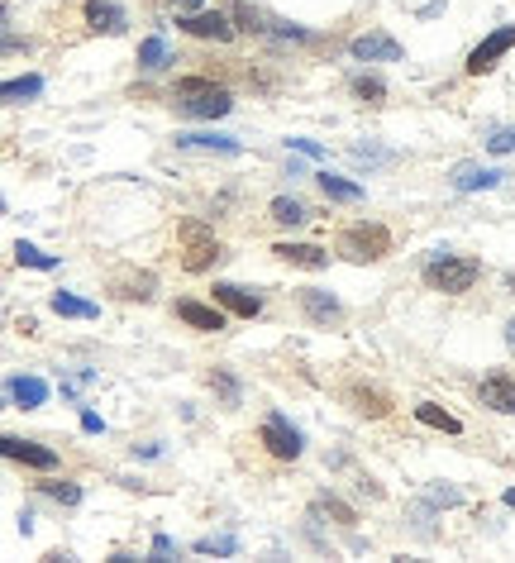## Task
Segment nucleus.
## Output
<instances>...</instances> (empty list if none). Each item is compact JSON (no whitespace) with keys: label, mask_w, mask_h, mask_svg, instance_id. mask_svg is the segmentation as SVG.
I'll return each mask as SVG.
<instances>
[{"label":"nucleus","mask_w":515,"mask_h":563,"mask_svg":"<svg viewBox=\"0 0 515 563\" xmlns=\"http://www.w3.org/2000/svg\"><path fill=\"white\" fill-rule=\"evenodd\" d=\"M172 316L181 325H191V329H201V335H220L225 329V306H201V301H177L172 306Z\"/></svg>","instance_id":"obj_10"},{"label":"nucleus","mask_w":515,"mask_h":563,"mask_svg":"<svg viewBox=\"0 0 515 563\" xmlns=\"http://www.w3.org/2000/svg\"><path fill=\"white\" fill-rule=\"evenodd\" d=\"M348 158H354V168H382V162H396V153H382V148H348Z\"/></svg>","instance_id":"obj_33"},{"label":"nucleus","mask_w":515,"mask_h":563,"mask_svg":"<svg viewBox=\"0 0 515 563\" xmlns=\"http://www.w3.org/2000/svg\"><path fill=\"white\" fill-rule=\"evenodd\" d=\"M201 5H206V0H172V10H177V14H196Z\"/></svg>","instance_id":"obj_40"},{"label":"nucleus","mask_w":515,"mask_h":563,"mask_svg":"<svg viewBox=\"0 0 515 563\" xmlns=\"http://www.w3.org/2000/svg\"><path fill=\"white\" fill-rule=\"evenodd\" d=\"M172 554H177L172 535H153V558H172Z\"/></svg>","instance_id":"obj_37"},{"label":"nucleus","mask_w":515,"mask_h":563,"mask_svg":"<svg viewBox=\"0 0 515 563\" xmlns=\"http://www.w3.org/2000/svg\"><path fill=\"white\" fill-rule=\"evenodd\" d=\"M229 20H235L244 34H272V24H262V14L248 5V0H235V5H229Z\"/></svg>","instance_id":"obj_26"},{"label":"nucleus","mask_w":515,"mask_h":563,"mask_svg":"<svg viewBox=\"0 0 515 563\" xmlns=\"http://www.w3.org/2000/svg\"><path fill=\"white\" fill-rule=\"evenodd\" d=\"M39 91H43V77H20V81H5V87H0L5 101H34Z\"/></svg>","instance_id":"obj_30"},{"label":"nucleus","mask_w":515,"mask_h":563,"mask_svg":"<svg viewBox=\"0 0 515 563\" xmlns=\"http://www.w3.org/2000/svg\"><path fill=\"white\" fill-rule=\"evenodd\" d=\"M348 53H354L358 62H401V43H396L391 34H358L354 43H348Z\"/></svg>","instance_id":"obj_12"},{"label":"nucleus","mask_w":515,"mask_h":563,"mask_svg":"<svg viewBox=\"0 0 515 563\" xmlns=\"http://www.w3.org/2000/svg\"><path fill=\"white\" fill-rule=\"evenodd\" d=\"M429 502H435V506H458L463 492L458 487H429Z\"/></svg>","instance_id":"obj_36"},{"label":"nucleus","mask_w":515,"mask_h":563,"mask_svg":"<svg viewBox=\"0 0 515 563\" xmlns=\"http://www.w3.org/2000/svg\"><path fill=\"white\" fill-rule=\"evenodd\" d=\"M168 62H172V48H168V39H162V34H148L139 43V68L143 72H162Z\"/></svg>","instance_id":"obj_21"},{"label":"nucleus","mask_w":515,"mask_h":563,"mask_svg":"<svg viewBox=\"0 0 515 563\" xmlns=\"http://www.w3.org/2000/svg\"><path fill=\"white\" fill-rule=\"evenodd\" d=\"M215 306H225V310H235V316L253 320L258 310H262V296H253V291L235 287V282H215Z\"/></svg>","instance_id":"obj_14"},{"label":"nucleus","mask_w":515,"mask_h":563,"mask_svg":"<svg viewBox=\"0 0 515 563\" xmlns=\"http://www.w3.org/2000/svg\"><path fill=\"white\" fill-rule=\"evenodd\" d=\"M501 502H506V506H510V511H515V487H510V492H506V496H501Z\"/></svg>","instance_id":"obj_42"},{"label":"nucleus","mask_w":515,"mask_h":563,"mask_svg":"<svg viewBox=\"0 0 515 563\" xmlns=\"http://www.w3.org/2000/svg\"><path fill=\"white\" fill-rule=\"evenodd\" d=\"M177 244H181V268L187 272H206V268H215V258L225 254L220 239H215V229L201 225V220H181L177 225Z\"/></svg>","instance_id":"obj_4"},{"label":"nucleus","mask_w":515,"mask_h":563,"mask_svg":"<svg viewBox=\"0 0 515 563\" xmlns=\"http://www.w3.org/2000/svg\"><path fill=\"white\" fill-rule=\"evenodd\" d=\"M20 335L34 339V335H39V320H34V316H24V320H20Z\"/></svg>","instance_id":"obj_41"},{"label":"nucleus","mask_w":515,"mask_h":563,"mask_svg":"<svg viewBox=\"0 0 515 563\" xmlns=\"http://www.w3.org/2000/svg\"><path fill=\"white\" fill-rule=\"evenodd\" d=\"M344 401L358 411V416H368V420H382V416H391V396L372 387V383H348L344 387Z\"/></svg>","instance_id":"obj_8"},{"label":"nucleus","mask_w":515,"mask_h":563,"mask_svg":"<svg viewBox=\"0 0 515 563\" xmlns=\"http://www.w3.org/2000/svg\"><path fill=\"white\" fill-rule=\"evenodd\" d=\"M272 254H277L281 263H291V268H310V272L329 268V254H325L320 244H277Z\"/></svg>","instance_id":"obj_16"},{"label":"nucleus","mask_w":515,"mask_h":563,"mask_svg":"<svg viewBox=\"0 0 515 563\" xmlns=\"http://www.w3.org/2000/svg\"><path fill=\"white\" fill-rule=\"evenodd\" d=\"M53 310L62 320H96V316H101V306L81 301V296H72V291H53Z\"/></svg>","instance_id":"obj_22"},{"label":"nucleus","mask_w":515,"mask_h":563,"mask_svg":"<svg viewBox=\"0 0 515 563\" xmlns=\"http://www.w3.org/2000/svg\"><path fill=\"white\" fill-rule=\"evenodd\" d=\"M177 29L191 39H215V43H229L239 24H229V14L220 10H196V14H177Z\"/></svg>","instance_id":"obj_6"},{"label":"nucleus","mask_w":515,"mask_h":563,"mask_svg":"<svg viewBox=\"0 0 515 563\" xmlns=\"http://www.w3.org/2000/svg\"><path fill=\"white\" fill-rule=\"evenodd\" d=\"M191 549L196 554H225L229 558V554H239V540L235 535H206V540H196Z\"/></svg>","instance_id":"obj_32"},{"label":"nucleus","mask_w":515,"mask_h":563,"mask_svg":"<svg viewBox=\"0 0 515 563\" xmlns=\"http://www.w3.org/2000/svg\"><path fill=\"white\" fill-rule=\"evenodd\" d=\"M315 516H329L335 525H358V516H354V506H344L339 496H320V502H315Z\"/></svg>","instance_id":"obj_28"},{"label":"nucleus","mask_w":515,"mask_h":563,"mask_svg":"<svg viewBox=\"0 0 515 563\" xmlns=\"http://www.w3.org/2000/svg\"><path fill=\"white\" fill-rule=\"evenodd\" d=\"M172 101H177L181 115H191V120H220V115L235 110L229 87H220V81H210V77H177Z\"/></svg>","instance_id":"obj_1"},{"label":"nucleus","mask_w":515,"mask_h":563,"mask_svg":"<svg viewBox=\"0 0 515 563\" xmlns=\"http://www.w3.org/2000/svg\"><path fill=\"white\" fill-rule=\"evenodd\" d=\"M510 48H515V24H501L496 34H487V39H482V43L473 48V53H468V72H473V77L492 72L496 62H501V58L510 53Z\"/></svg>","instance_id":"obj_7"},{"label":"nucleus","mask_w":515,"mask_h":563,"mask_svg":"<svg viewBox=\"0 0 515 563\" xmlns=\"http://www.w3.org/2000/svg\"><path fill=\"white\" fill-rule=\"evenodd\" d=\"M14 263H24V268H39V272H53L58 268V258L53 254H43V248H34V244H14Z\"/></svg>","instance_id":"obj_27"},{"label":"nucleus","mask_w":515,"mask_h":563,"mask_svg":"<svg viewBox=\"0 0 515 563\" xmlns=\"http://www.w3.org/2000/svg\"><path fill=\"white\" fill-rule=\"evenodd\" d=\"M206 383H210V392H215V396H220V401H225V406H239V401H244V387H239V377H235V373H225V368H215V373L206 377Z\"/></svg>","instance_id":"obj_25"},{"label":"nucleus","mask_w":515,"mask_h":563,"mask_svg":"<svg viewBox=\"0 0 515 563\" xmlns=\"http://www.w3.org/2000/svg\"><path fill=\"white\" fill-rule=\"evenodd\" d=\"M415 420L429 425V429H444V435H463V420L448 416V411L435 406V401H420V406H415Z\"/></svg>","instance_id":"obj_23"},{"label":"nucleus","mask_w":515,"mask_h":563,"mask_svg":"<svg viewBox=\"0 0 515 563\" xmlns=\"http://www.w3.org/2000/svg\"><path fill=\"white\" fill-rule=\"evenodd\" d=\"M315 181H320V191L329 196V201H344V206L363 201V187H358V181H344V177H335V172H315Z\"/></svg>","instance_id":"obj_24"},{"label":"nucleus","mask_w":515,"mask_h":563,"mask_svg":"<svg viewBox=\"0 0 515 563\" xmlns=\"http://www.w3.org/2000/svg\"><path fill=\"white\" fill-rule=\"evenodd\" d=\"M477 277H482V263H477V258L439 254L435 263H425V287H429V291H444V296L473 291V282H477Z\"/></svg>","instance_id":"obj_3"},{"label":"nucleus","mask_w":515,"mask_h":563,"mask_svg":"<svg viewBox=\"0 0 515 563\" xmlns=\"http://www.w3.org/2000/svg\"><path fill=\"white\" fill-rule=\"evenodd\" d=\"M0 454H5L10 463H24V468H39V473H53V468H58V454H53V449L29 444V439H14V435L0 439Z\"/></svg>","instance_id":"obj_9"},{"label":"nucleus","mask_w":515,"mask_h":563,"mask_svg":"<svg viewBox=\"0 0 515 563\" xmlns=\"http://www.w3.org/2000/svg\"><path fill=\"white\" fill-rule=\"evenodd\" d=\"M177 148H191V153H229V158L244 153V143L229 134H177Z\"/></svg>","instance_id":"obj_18"},{"label":"nucleus","mask_w":515,"mask_h":563,"mask_svg":"<svg viewBox=\"0 0 515 563\" xmlns=\"http://www.w3.org/2000/svg\"><path fill=\"white\" fill-rule=\"evenodd\" d=\"M153 287H158V277L139 272V268H124L110 277V296H120V301H153Z\"/></svg>","instance_id":"obj_11"},{"label":"nucleus","mask_w":515,"mask_h":563,"mask_svg":"<svg viewBox=\"0 0 515 563\" xmlns=\"http://www.w3.org/2000/svg\"><path fill=\"white\" fill-rule=\"evenodd\" d=\"M258 439H262V449H268L272 458H301V449H306V439H301V429H296L281 411H272L268 420H262V429H258Z\"/></svg>","instance_id":"obj_5"},{"label":"nucleus","mask_w":515,"mask_h":563,"mask_svg":"<svg viewBox=\"0 0 515 563\" xmlns=\"http://www.w3.org/2000/svg\"><path fill=\"white\" fill-rule=\"evenodd\" d=\"M306 215H310V210L296 201V196H277V201H272V220H277V225H301Z\"/></svg>","instance_id":"obj_29"},{"label":"nucleus","mask_w":515,"mask_h":563,"mask_svg":"<svg viewBox=\"0 0 515 563\" xmlns=\"http://www.w3.org/2000/svg\"><path fill=\"white\" fill-rule=\"evenodd\" d=\"M335 248H339V258H348V263H382L391 254V229L372 225V220H358V225L344 229Z\"/></svg>","instance_id":"obj_2"},{"label":"nucleus","mask_w":515,"mask_h":563,"mask_svg":"<svg viewBox=\"0 0 515 563\" xmlns=\"http://www.w3.org/2000/svg\"><path fill=\"white\" fill-rule=\"evenodd\" d=\"M287 143L296 148V153H306V158H320V153H325V148L315 143V139H287Z\"/></svg>","instance_id":"obj_38"},{"label":"nucleus","mask_w":515,"mask_h":563,"mask_svg":"<svg viewBox=\"0 0 515 563\" xmlns=\"http://www.w3.org/2000/svg\"><path fill=\"white\" fill-rule=\"evenodd\" d=\"M506 339H510V344H515V320H510V325H506Z\"/></svg>","instance_id":"obj_43"},{"label":"nucleus","mask_w":515,"mask_h":563,"mask_svg":"<svg viewBox=\"0 0 515 563\" xmlns=\"http://www.w3.org/2000/svg\"><path fill=\"white\" fill-rule=\"evenodd\" d=\"M5 392H10V401L24 406V411H34V406L48 401V383H43V377H10Z\"/></svg>","instance_id":"obj_20"},{"label":"nucleus","mask_w":515,"mask_h":563,"mask_svg":"<svg viewBox=\"0 0 515 563\" xmlns=\"http://www.w3.org/2000/svg\"><path fill=\"white\" fill-rule=\"evenodd\" d=\"M81 14H87V24L96 29V34H124L129 29V14L120 5H110V0H87Z\"/></svg>","instance_id":"obj_13"},{"label":"nucleus","mask_w":515,"mask_h":563,"mask_svg":"<svg viewBox=\"0 0 515 563\" xmlns=\"http://www.w3.org/2000/svg\"><path fill=\"white\" fill-rule=\"evenodd\" d=\"M487 148H492V153H515V129H492Z\"/></svg>","instance_id":"obj_35"},{"label":"nucleus","mask_w":515,"mask_h":563,"mask_svg":"<svg viewBox=\"0 0 515 563\" xmlns=\"http://www.w3.org/2000/svg\"><path fill=\"white\" fill-rule=\"evenodd\" d=\"M301 310H306V320H315V325H329V320L344 316L339 296H329V291H320V287H306V291H301Z\"/></svg>","instance_id":"obj_17"},{"label":"nucleus","mask_w":515,"mask_h":563,"mask_svg":"<svg viewBox=\"0 0 515 563\" xmlns=\"http://www.w3.org/2000/svg\"><path fill=\"white\" fill-rule=\"evenodd\" d=\"M482 406H492V411H501V416H515V383L506 373H492V377H482Z\"/></svg>","instance_id":"obj_15"},{"label":"nucleus","mask_w":515,"mask_h":563,"mask_svg":"<svg viewBox=\"0 0 515 563\" xmlns=\"http://www.w3.org/2000/svg\"><path fill=\"white\" fill-rule=\"evenodd\" d=\"M43 492L53 496L58 506H77V502H81V487H77V483H43Z\"/></svg>","instance_id":"obj_34"},{"label":"nucleus","mask_w":515,"mask_h":563,"mask_svg":"<svg viewBox=\"0 0 515 563\" xmlns=\"http://www.w3.org/2000/svg\"><path fill=\"white\" fill-rule=\"evenodd\" d=\"M81 429H87V435H101V416H96V411H81Z\"/></svg>","instance_id":"obj_39"},{"label":"nucleus","mask_w":515,"mask_h":563,"mask_svg":"<svg viewBox=\"0 0 515 563\" xmlns=\"http://www.w3.org/2000/svg\"><path fill=\"white\" fill-rule=\"evenodd\" d=\"M454 181L458 191H487V187H496V181H501V172H492V168H482V162H458L454 168Z\"/></svg>","instance_id":"obj_19"},{"label":"nucleus","mask_w":515,"mask_h":563,"mask_svg":"<svg viewBox=\"0 0 515 563\" xmlns=\"http://www.w3.org/2000/svg\"><path fill=\"white\" fill-rule=\"evenodd\" d=\"M354 96L363 106H382L387 101V87H382V77H354Z\"/></svg>","instance_id":"obj_31"}]
</instances>
